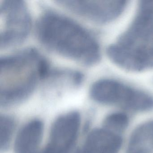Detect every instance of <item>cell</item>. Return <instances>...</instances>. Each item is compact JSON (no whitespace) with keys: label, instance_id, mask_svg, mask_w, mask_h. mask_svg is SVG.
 Returning <instances> with one entry per match:
<instances>
[{"label":"cell","instance_id":"cell-1","mask_svg":"<svg viewBox=\"0 0 153 153\" xmlns=\"http://www.w3.org/2000/svg\"><path fill=\"white\" fill-rule=\"evenodd\" d=\"M37 36L48 49L84 65H94L101 58L100 46L86 29L71 19L53 12L41 16Z\"/></svg>","mask_w":153,"mask_h":153},{"label":"cell","instance_id":"cell-2","mask_svg":"<svg viewBox=\"0 0 153 153\" xmlns=\"http://www.w3.org/2000/svg\"><path fill=\"white\" fill-rule=\"evenodd\" d=\"M114 64L126 70L153 68V1H142L131 25L107 49Z\"/></svg>","mask_w":153,"mask_h":153},{"label":"cell","instance_id":"cell-3","mask_svg":"<svg viewBox=\"0 0 153 153\" xmlns=\"http://www.w3.org/2000/svg\"><path fill=\"white\" fill-rule=\"evenodd\" d=\"M0 61V105L4 108L24 102L49 75L46 61L33 49L4 57Z\"/></svg>","mask_w":153,"mask_h":153},{"label":"cell","instance_id":"cell-4","mask_svg":"<svg viewBox=\"0 0 153 153\" xmlns=\"http://www.w3.org/2000/svg\"><path fill=\"white\" fill-rule=\"evenodd\" d=\"M90 94L97 102L130 111L143 112L153 109L152 95L116 79H103L96 81L91 87Z\"/></svg>","mask_w":153,"mask_h":153},{"label":"cell","instance_id":"cell-5","mask_svg":"<svg viewBox=\"0 0 153 153\" xmlns=\"http://www.w3.org/2000/svg\"><path fill=\"white\" fill-rule=\"evenodd\" d=\"M1 47L16 46L25 40L31 26L30 14L24 1L4 0L0 4Z\"/></svg>","mask_w":153,"mask_h":153},{"label":"cell","instance_id":"cell-6","mask_svg":"<svg viewBox=\"0 0 153 153\" xmlns=\"http://www.w3.org/2000/svg\"><path fill=\"white\" fill-rule=\"evenodd\" d=\"M59 5L83 18L97 24H106L119 17L127 1H59Z\"/></svg>","mask_w":153,"mask_h":153},{"label":"cell","instance_id":"cell-7","mask_svg":"<svg viewBox=\"0 0 153 153\" xmlns=\"http://www.w3.org/2000/svg\"><path fill=\"white\" fill-rule=\"evenodd\" d=\"M80 116L71 112L57 118L51 128L49 140L41 153H71L78 135Z\"/></svg>","mask_w":153,"mask_h":153},{"label":"cell","instance_id":"cell-8","mask_svg":"<svg viewBox=\"0 0 153 153\" xmlns=\"http://www.w3.org/2000/svg\"><path fill=\"white\" fill-rule=\"evenodd\" d=\"M120 133L104 127L92 131L79 153H118L122 144Z\"/></svg>","mask_w":153,"mask_h":153},{"label":"cell","instance_id":"cell-9","mask_svg":"<svg viewBox=\"0 0 153 153\" xmlns=\"http://www.w3.org/2000/svg\"><path fill=\"white\" fill-rule=\"evenodd\" d=\"M43 131V125L40 120H33L26 123L16 138L15 153H41L39 147Z\"/></svg>","mask_w":153,"mask_h":153},{"label":"cell","instance_id":"cell-10","mask_svg":"<svg viewBox=\"0 0 153 153\" xmlns=\"http://www.w3.org/2000/svg\"><path fill=\"white\" fill-rule=\"evenodd\" d=\"M127 153H153V121L141 124L133 131Z\"/></svg>","mask_w":153,"mask_h":153},{"label":"cell","instance_id":"cell-11","mask_svg":"<svg viewBox=\"0 0 153 153\" xmlns=\"http://www.w3.org/2000/svg\"><path fill=\"white\" fill-rule=\"evenodd\" d=\"M14 120L7 115H1L0 118V149L6 151L10 143L15 128Z\"/></svg>","mask_w":153,"mask_h":153},{"label":"cell","instance_id":"cell-12","mask_svg":"<svg viewBox=\"0 0 153 153\" xmlns=\"http://www.w3.org/2000/svg\"><path fill=\"white\" fill-rule=\"evenodd\" d=\"M128 123L127 114L123 113H113L105 118L104 126L105 128L120 134L126 129Z\"/></svg>","mask_w":153,"mask_h":153}]
</instances>
